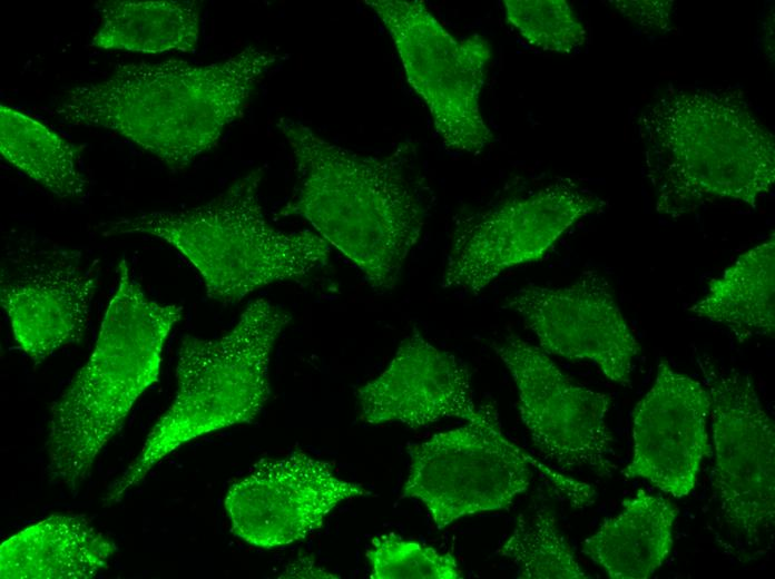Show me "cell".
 <instances>
[{"label": "cell", "instance_id": "cell-21", "mask_svg": "<svg viewBox=\"0 0 775 579\" xmlns=\"http://www.w3.org/2000/svg\"><path fill=\"white\" fill-rule=\"evenodd\" d=\"M0 153L8 164L59 198L79 199L87 192L78 149L43 122L3 104Z\"/></svg>", "mask_w": 775, "mask_h": 579}, {"label": "cell", "instance_id": "cell-6", "mask_svg": "<svg viewBox=\"0 0 775 579\" xmlns=\"http://www.w3.org/2000/svg\"><path fill=\"white\" fill-rule=\"evenodd\" d=\"M290 320L271 302L257 300L220 337L185 335L178 350L174 400L134 461L109 485L104 504L121 501L155 464L185 443L232 425L252 423L271 395V355Z\"/></svg>", "mask_w": 775, "mask_h": 579}, {"label": "cell", "instance_id": "cell-15", "mask_svg": "<svg viewBox=\"0 0 775 579\" xmlns=\"http://www.w3.org/2000/svg\"><path fill=\"white\" fill-rule=\"evenodd\" d=\"M709 394L704 384L661 360L653 386L632 414V457L622 470L675 498L694 489L700 464L710 453Z\"/></svg>", "mask_w": 775, "mask_h": 579}, {"label": "cell", "instance_id": "cell-24", "mask_svg": "<svg viewBox=\"0 0 775 579\" xmlns=\"http://www.w3.org/2000/svg\"><path fill=\"white\" fill-rule=\"evenodd\" d=\"M372 579H455L462 571L455 558L394 533L372 539L365 552Z\"/></svg>", "mask_w": 775, "mask_h": 579}, {"label": "cell", "instance_id": "cell-10", "mask_svg": "<svg viewBox=\"0 0 775 579\" xmlns=\"http://www.w3.org/2000/svg\"><path fill=\"white\" fill-rule=\"evenodd\" d=\"M493 349L518 390L521 421L539 453L558 469L610 477L614 436L606 418L611 396L573 382L541 349L508 335Z\"/></svg>", "mask_w": 775, "mask_h": 579}, {"label": "cell", "instance_id": "cell-20", "mask_svg": "<svg viewBox=\"0 0 775 579\" xmlns=\"http://www.w3.org/2000/svg\"><path fill=\"white\" fill-rule=\"evenodd\" d=\"M100 23L91 46L141 53L194 52L199 39L195 1L115 0L97 4Z\"/></svg>", "mask_w": 775, "mask_h": 579}, {"label": "cell", "instance_id": "cell-23", "mask_svg": "<svg viewBox=\"0 0 775 579\" xmlns=\"http://www.w3.org/2000/svg\"><path fill=\"white\" fill-rule=\"evenodd\" d=\"M504 14L522 38L541 50L571 53L586 41V29L565 0H504Z\"/></svg>", "mask_w": 775, "mask_h": 579}, {"label": "cell", "instance_id": "cell-16", "mask_svg": "<svg viewBox=\"0 0 775 579\" xmlns=\"http://www.w3.org/2000/svg\"><path fill=\"white\" fill-rule=\"evenodd\" d=\"M360 419L411 429L444 419L470 421L478 414L471 373L453 354L439 350L413 328L386 369L357 391Z\"/></svg>", "mask_w": 775, "mask_h": 579}, {"label": "cell", "instance_id": "cell-2", "mask_svg": "<svg viewBox=\"0 0 775 579\" xmlns=\"http://www.w3.org/2000/svg\"><path fill=\"white\" fill-rule=\"evenodd\" d=\"M295 164V186L277 212L301 217L364 275L372 288H394L425 220L409 145L386 156L326 141L287 118L277 122Z\"/></svg>", "mask_w": 775, "mask_h": 579}, {"label": "cell", "instance_id": "cell-17", "mask_svg": "<svg viewBox=\"0 0 775 579\" xmlns=\"http://www.w3.org/2000/svg\"><path fill=\"white\" fill-rule=\"evenodd\" d=\"M115 542L81 514H51L2 542V579H89L105 569Z\"/></svg>", "mask_w": 775, "mask_h": 579}, {"label": "cell", "instance_id": "cell-1", "mask_svg": "<svg viewBox=\"0 0 775 579\" xmlns=\"http://www.w3.org/2000/svg\"><path fill=\"white\" fill-rule=\"evenodd\" d=\"M279 59L246 47L208 65L127 62L105 79L68 89L53 115L68 126L112 131L179 171L216 146Z\"/></svg>", "mask_w": 775, "mask_h": 579}, {"label": "cell", "instance_id": "cell-8", "mask_svg": "<svg viewBox=\"0 0 775 579\" xmlns=\"http://www.w3.org/2000/svg\"><path fill=\"white\" fill-rule=\"evenodd\" d=\"M399 53L408 81L426 105L449 150L480 154L493 135L480 109L491 45L452 36L420 0H367Z\"/></svg>", "mask_w": 775, "mask_h": 579}, {"label": "cell", "instance_id": "cell-25", "mask_svg": "<svg viewBox=\"0 0 775 579\" xmlns=\"http://www.w3.org/2000/svg\"><path fill=\"white\" fill-rule=\"evenodd\" d=\"M628 20L638 26L666 29L669 24L673 1H612Z\"/></svg>", "mask_w": 775, "mask_h": 579}, {"label": "cell", "instance_id": "cell-13", "mask_svg": "<svg viewBox=\"0 0 775 579\" xmlns=\"http://www.w3.org/2000/svg\"><path fill=\"white\" fill-rule=\"evenodd\" d=\"M506 307L521 315L547 354L591 361L611 382L630 386L640 346L599 272L585 271L567 286H524Z\"/></svg>", "mask_w": 775, "mask_h": 579}, {"label": "cell", "instance_id": "cell-7", "mask_svg": "<svg viewBox=\"0 0 775 579\" xmlns=\"http://www.w3.org/2000/svg\"><path fill=\"white\" fill-rule=\"evenodd\" d=\"M410 468L401 497L421 501L438 529L470 514L508 508L538 469L573 508L595 501V489L531 458L503 433L497 408L478 406L464 425L408 449Z\"/></svg>", "mask_w": 775, "mask_h": 579}, {"label": "cell", "instance_id": "cell-5", "mask_svg": "<svg viewBox=\"0 0 775 579\" xmlns=\"http://www.w3.org/2000/svg\"><path fill=\"white\" fill-rule=\"evenodd\" d=\"M263 167L234 180L209 202L101 224V235L141 234L174 247L197 271L207 296L238 302L276 282L301 279L328 263L330 245L312 230L285 232L265 218Z\"/></svg>", "mask_w": 775, "mask_h": 579}, {"label": "cell", "instance_id": "cell-3", "mask_svg": "<svg viewBox=\"0 0 775 579\" xmlns=\"http://www.w3.org/2000/svg\"><path fill=\"white\" fill-rule=\"evenodd\" d=\"M637 125L661 214L679 217L714 199L755 208L774 185V136L735 91L671 89Z\"/></svg>", "mask_w": 775, "mask_h": 579}, {"label": "cell", "instance_id": "cell-18", "mask_svg": "<svg viewBox=\"0 0 775 579\" xmlns=\"http://www.w3.org/2000/svg\"><path fill=\"white\" fill-rule=\"evenodd\" d=\"M581 544V552L612 579H647L673 547L678 509L661 495L638 490Z\"/></svg>", "mask_w": 775, "mask_h": 579}, {"label": "cell", "instance_id": "cell-14", "mask_svg": "<svg viewBox=\"0 0 775 579\" xmlns=\"http://www.w3.org/2000/svg\"><path fill=\"white\" fill-rule=\"evenodd\" d=\"M98 286V263L66 248L18 253L2 264L0 301L17 344L36 363L79 342Z\"/></svg>", "mask_w": 775, "mask_h": 579}, {"label": "cell", "instance_id": "cell-11", "mask_svg": "<svg viewBox=\"0 0 775 579\" xmlns=\"http://www.w3.org/2000/svg\"><path fill=\"white\" fill-rule=\"evenodd\" d=\"M602 204L593 193L562 179L469 218L453 237L441 286L479 294L507 269L541 258Z\"/></svg>", "mask_w": 775, "mask_h": 579}, {"label": "cell", "instance_id": "cell-19", "mask_svg": "<svg viewBox=\"0 0 775 579\" xmlns=\"http://www.w3.org/2000/svg\"><path fill=\"white\" fill-rule=\"evenodd\" d=\"M775 237L743 253L688 310L722 324L739 341L773 336Z\"/></svg>", "mask_w": 775, "mask_h": 579}, {"label": "cell", "instance_id": "cell-4", "mask_svg": "<svg viewBox=\"0 0 775 579\" xmlns=\"http://www.w3.org/2000/svg\"><path fill=\"white\" fill-rule=\"evenodd\" d=\"M95 347L51 404L46 442L53 483L76 490L118 433L136 401L157 382L166 340L183 307L150 300L125 258Z\"/></svg>", "mask_w": 775, "mask_h": 579}, {"label": "cell", "instance_id": "cell-22", "mask_svg": "<svg viewBox=\"0 0 775 579\" xmlns=\"http://www.w3.org/2000/svg\"><path fill=\"white\" fill-rule=\"evenodd\" d=\"M498 553L513 562L522 579L591 578L581 568L558 528L553 511L547 506L520 513Z\"/></svg>", "mask_w": 775, "mask_h": 579}, {"label": "cell", "instance_id": "cell-9", "mask_svg": "<svg viewBox=\"0 0 775 579\" xmlns=\"http://www.w3.org/2000/svg\"><path fill=\"white\" fill-rule=\"evenodd\" d=\"M710 400L713 489L722 519L748 544L775 521V425L748 375L700 361Z\"/></svg>", "mask_w": 775, "mask_h": 579}, {"label": "cell", "instance_id": "cell-12", "mask_svg": "<svg viewBox=\"0 0 775 579\" xmlns=\"http://www.w3.org/2000/svg\"><path fill=\"white\" fill-rule=\"evenodd\" d=\"M367 494L339 478L328 462L295 451L259 460L230 485L224 504L235 537L272 549L304 540L339 504Z\"/></svg>", "mask_w": 775, "mask_h": 579}]
</instances>
